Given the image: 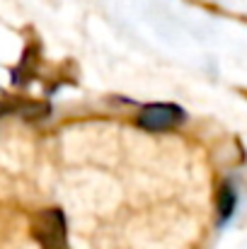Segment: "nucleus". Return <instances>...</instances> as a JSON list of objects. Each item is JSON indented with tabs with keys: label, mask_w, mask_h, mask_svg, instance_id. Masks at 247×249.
Masks as SVG:
<instances>
[{
	"label": "nucleus",
	"mask_w": 247,
	"mask_h": 249,
	"mask_svg": "<svg viewBox=\"0 0 247 249\" xmlns=\"http://www.w3.org/2000/svg\"><path fill=\"white\" fill-rule=\"evenodd\" d=\"M235 203H238V194L230 184H223L221 194H218V213H221V223H228L233 211H235Z\"/></svg>",
	"instance_id": "nucleus-3"
},
{
	"label": "nucleus",
	"mask_w": 247,
	"mask_h": 249,
	"mask_svg": "<svg viewBox=\"0 0 247 249\" xmlns=\"http://www.w3.org/2000/svg\"><path fill=\"white\" fill-rule=\"evenodd\" d=\"M187 114L182 107L172 104V102H155V104H146L138 111V126L146 131H170L179 124H184Z\"/></svg>",
	"instance_id": "nucleus-2"
},
{
	"label": "nucleus",
	"mask_w": 247,
	"mask_h": 249,
	"mask_svg": "<svg viewBox=\"0 0 247 249\" xmlns=\"http://www.w3.org/2000/svg\"><path fill=\"white\" fill-rule=\"evenodd\" d=\"M32 235L41 249H68L66 242V218L58 208H46L34 215Z\"/></svg>",
	"instance_id": "nucleus-1"
}]
</instances>
